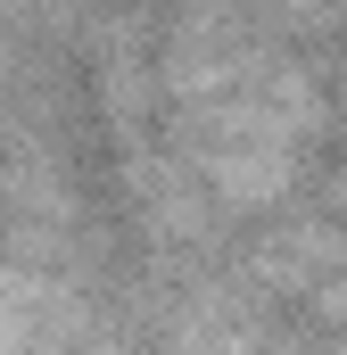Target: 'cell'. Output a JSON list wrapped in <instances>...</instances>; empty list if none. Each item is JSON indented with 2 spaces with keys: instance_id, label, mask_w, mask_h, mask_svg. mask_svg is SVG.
Returning a JSON list of instances; mask_svg holds the SVG:
<instances>
[{
  "instance_id": "1",
  "label": "cell",
  "mask_w": 347,
  "mask_h": 355,
  "mask_svg": "<svg viewBox=\"0 0 347 355\" xmlns=\"http://www.w3.org/2000/svg\"><path fill=\"white\" fill-rule=\"evenodd\" d=\"M174 91H182L198 166L232 207H273L298 174V149L323 124L306 67L264 58V50H190L174 67Z\"/></svg>"
},
{
  "instance_id": "2",
  "label": "cell",
  "mask_w": 347,
  "mask_h": 355,
  "mask_svg": "<svg viewBox=\"0 0 347 355\" xmlns=\"http://www.w3.org/2000/svg\"><path fill=\"white\" fill-rule=\"evenodd\" d=\"M331 17H339V25H347V0H331Z\"/></svg>"
}]
</instances>
